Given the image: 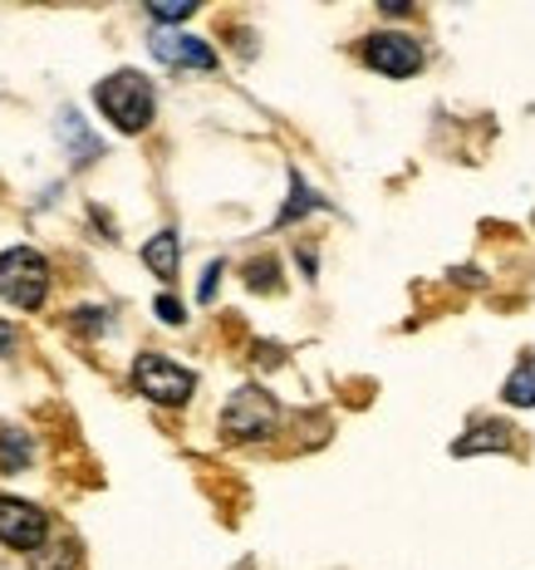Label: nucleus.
Returning <instances> with one entry per match:
<instances>
[{"instance_id":"nucleus-16","label":"nucleus","mask_w":535,"mask_h":570,"mask_svg":"<svg viewBox=\"0 0 535 570\" xmlns=\"http://www.w3.org/2000/svg\"><path fill=\"white\" fill-rule=\"evenodd\" d=\"M158 315L168 320V325H182V305H177L172 295H158Z\"/></svg>"},{"instance_id":"nucleus-12","label":"nucleus","mask_w":535,"mask_h":570,"mask_svg":"<svg viewBox=\"0 0 535 570\" xmlns=\"http://www.w3.org/2000/svg\"><path fill=\"white\" fill-rule=\"evenodd\" d=\"M30 570H79V551L75 546H50L30 561Z\"/></svg>"},{"instance_id":"nucleus-17","label":"nucleus","mask_w":535,"mask_h":570,"mask_svg":"<svg viewBox=\"0 0 535 570\" xmlns=\"http://www.w3.org/2000/svg\"><path fill=\"white\" fill-rule=\"evenodd\" d=\"M217 276H221V261H211V266H207V281H201V301H211V291H217Z\"/></svg>"},{"instance_id":"nucleus-5","label":"nucleus","mask_w":535,"mask_h":570,"mask_svg":"<svg viewBox=\"0 0 535 570\" xmlns=\"http://www.w3.org/2000/svg\"><path fill=\"white\" fill-rule=\"evenodd\" d=\"M50 537V517L40 507L20 502V497H0V541L16 551H40Z\"/></svg>"},{"instance_id":"nucleus-10","label":"nucleus","mask_w":535,"mask_h":570,"mask_svg":"<svg viewBox=\"0 0 535 570\" xmlns=\"http://www.w3.org/2000/svg\"><path fill=\"white\" fill-rule=\"evenodd\" d=\"M506 403H516V409H535V360H526L516 374L506 379Z\"/></svg>"},{"instance_id":"nucleus-11","label":"nucleus","mask_w":535,"mask_h":570,"mask_svg":"<svg viewBox=\"0 0 535 570\" xmlns=\"http://www.w3.org/2000/svg\"><path fill=\"white\" fill-rule=\"evenodd\" d=\"M26 462H30V438L6 428V433H0V468L16 472V468H26Z\"/></svg>"},{"instance_id":"nucleus-13","label":"nucleus","mask_w":535,"mask_h":570,"mask_svg":"<svg viewBox=\"0 0 535 570\" xmlns=\"http://www.w3.org/2000/svg\"><path fill=\"white\" fill-rule=\"evenodd\" d=\"M192 0H152V6H148V16L152 20H187V16H192Z\"/></svg>"},{"instance_id":"nucleus-1","label":"nucleus","mask_w":535,"mask_h":570,"mask_svg":"<svg viewBox=\"0 0 535 570\" xmlns=\"http://www.w3.org/2000/svg\"><path fill=\"white\" fill-rule=\"evenodd\" d=\"M93 99H99L103 118H109L118 134H142V128L152 124V109H158L152 85L138 75V69H118V75H109L99 89H93Z\"/></svg>"},{"instance_id":"nucleus-14","label":"nucleus","mask_w":535,"mask_h":570,"mask_svg":"<svg viewBox=\"0 0 535 570\" xmlns=\"http://www.w3.org/2000/svg\"><path fill=\"white\" fill-rule=\"evenodd\" d=\"M310 207H315V197H310V193H305V183H300V177H290V207H285V212H280V222L300 217V212H310Z\"/></svg>"},{"instance_id":"nucleus-7","label":"nucleus","mask_w":535,"mask_h":570,"mask_svg":"<svg viewBox=\"0 0 535 570\" xmlns=\"http://www.w3.org/2000/svg\"><path fill=\"white\" fill-rule=\"evenodd\" d=\"M152 55L172 69H217V50L197 35H177V30H158L152 35Z\"/></svg>"},{"instance_id":"nucleus-6","label":"nucleus","mask_w":535,"mask_h":570,"mask_svg":"<svg viewBox=\"0 0 535 570\" xmlns=\"http://www.w3.org/2000/svg\"><path fill=\"white\" fill-rule=\"evenodd\" d=\"M364 59L388 79H408L413 69L423 65V50L413 35H398V30H384V35H368L364 40Z\"/></svg>"},{"instance_id":"nucleus-2","label":"nucleus","mask_w":535,"mask_h":570,"mask_svg":"<svg viewBox=\"0 0 535 570\" xmlns=\"http://www.w3.org/2000/svg\"><path fill=\"white\" fill-rule=\"evenodd\" d=\"M0 295L10 305H20V311H40L44 295H50V266H44V256L30 252V246H10L0 256Z\"/></svg>"},{"instance_id":"nucleus-15","label":"nucleus","mask_w":535,"mask_h":570,"mask_svg":"<svg viewBox=\"0 0 535 570\" xmlns=\"http://www.w3.org/2000/svg\"><path fill=\"white\" fill-rule=\"evenodd\" d=\"M246 276H251L256 291H270V285H276V261H256V266L246 271Z\"/></svg>"},{"instance_id":"nucleus-4","label":"nucleus","mask_w":535,"mask_h":570,"mask_svg":"<svg viewBox=\"0 0 535 570\" xmlns=\"http://www.w3.org/2000/svg\"><path fill=\"white\" fill-rule=\"evenodd\" d=\"M276 423H280V409L266 389H241V394H231V403H226V413H221V433L231 438V443L270 438Z\"/></svg>"},{"instance_id":"nucleus-18","label":"nucleus","mask_w":535,"mask_h":570,"mask_svg":"<svg viewBox=\"0 0 535 570\" xmlns=\"http://www.w3.org/2000/svg\"><path fill=\"white\" fill-rule=\"evenodd\" d=\"M413 6H403V0H384V16H408Z\"/></svg>"},{"instance_id":"nucleus-8","label":"nucleus","mask_w":535,"mask_h":570,"mask_svg":"<svg viewBox=\"0 0 535 570\" xmlns=\"http://www.w3.org/2000/svg\"><path fill=\"white\" fill-rule=\"evenodd\" d=\"M177 256H182V252H177V232H158L148 246H142V261H148V271H158L162 281L177 276Z\"/></svg>"},{"instance_id":"nucleus-9","label":"nucleus","mask_w":535,"mask_h":570,"mask_svg":"<svg viewBox=\"0 0 535 570\" xmlns=\"http://www.w3.org/2000/svg\"><path fill=\"white\" fill-rule=\"evenodd\" d=\"M511 438H516V433H511L506 423H486V428H477V433H467V438H462V443H457V453L467 458V453H482V448H511Z\"/></svg>"},{"instance_id":"nucleus-3","label":"nucleus","mask_w":535,"mask_h":570,"mask_svg":"<svg viewBox=\"0 0 535 570\" xmlns=\"http://www.w3.org/2000/svg\"><path fill=\"white\" fill-rule=\"evenodd\" d=\"M133 384H138L142 399L168 403V409H182V403L192 399V389H197V374L182 370V364H172L168 354H138Z\"/></svg>"}]
</instances>
